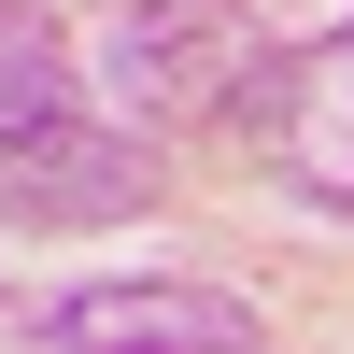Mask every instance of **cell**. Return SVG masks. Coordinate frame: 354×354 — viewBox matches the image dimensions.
Masks as SVG:
<instances>
[{"label":"cell","mask_w":354,"mask_h":354,"mask_svg":"<svg viewBox=\"0 0 354 354\" xmlns=\"http://www.w3.org/2000/svg\"><path fill=\"white\" fill-rule=\"evenodd\" d=\"M227 128H241V156L270 170V185L354 213V28H326V43H270L255 85L227 100Z\"/></svg>","instance_id":"obj_1"},{"label":"cell","mask_w":354,"mask_h":354,"mask_svg":"<svg viewBox=\"0 0 354 354\" xmlns=\"http://www.w3.org/2000/svg\"><path fill=\"white\" fill-rule=\"evenodd\" d=\"M255 57H270L255 0H128L100 28V71L128 113H227L255 85Z\"/></svg>","instance_id":"obj_2"},{"label":"cell","mask_w":354,"mask_h":354,"mask_svg":"<svg viewBox=\"0 0 354 354\" xmlns=\"http://www.w3.org/2000/svg\"><path fill=\"white\" fill-rule=\"evenodd\" d=\"M0 213L15 227H128V213H156V142L113 113H57L0 156Z\"/></svg>","instance_id":"obj_3"},{"label":"cell","mask_w":354,"mask_h":354,"mask_svg":"<svg viewBox=\"0 0 354 354\" xmlns=\"http://www.w3.org/2000/svg\"><path fill=\"white\" fill-rule=\"evenodd\" d=\"M255 298L227 283H71L57 312H28V354H255Z\"/></svg>","instance_id":"obj_4"},{"label":"cell","mask_w":354,"mask_h":354,"mask_svg":"<svg viewBox=\"0 0 354 354\" xmlns=\"http://www.w3.org/2000/svg\"><path fill=\"white\" fill-rule=\"evenodd\" d=\"M71 113V43H57L28 0H0V156H15L28 128H57Z\"/></svg>","instance_id":"obj_5"}]
</instances>
